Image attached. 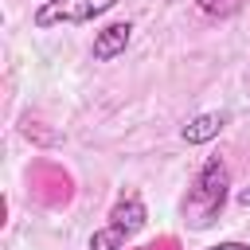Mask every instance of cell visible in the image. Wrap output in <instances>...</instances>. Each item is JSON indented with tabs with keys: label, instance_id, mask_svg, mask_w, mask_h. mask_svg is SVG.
Listing matches in <instances>:
<instances>
[{
	"label": "cell",
	"instance_id": "1",
	"mask_svg": "<svg viewBox=\"0 0 250 250\" xmlns=\"http://www.w3.org/2000/svg\"><path fill=\"white\" fill-rule=\"evenodd\" d=\"M227 195H230V172H227L223 156H207L203 168L195 172L188 195H184V223L191 230H207L223 215Z\"/></svg>",
	"mask_w": 250,
	"mask_h": 250
},
{
	"label": "cell",
	"instance_id": "2",
	"mask_svg": "<svg viewBox=\"0 0 250 250\" xmlns=\"http://www.w3.org/2000/svg\"><path fill=\"white\" fill-rule=\"evenodd\" d=\"M27 195L39 207H66L74 199V176L55 160H31L27 168Z\"/></svg>",
	"mask_w": 250,
	"mask_h": 250
},
{
	"label": "cell",
	"instance_id": "3",
	"mask_svg": "<svg viewBox=\"0 0 250 250\" xmlns=\"http://www.w3.org/2000/svg\"><path fill=\"white\" fill-rule=\"evenodd\" d=\"M117 0H43L35 8V27H59V23H90L105 16Z\"/></svg>",
	"mask_w": 250,
	"mask_h": 250
},
{
	"label": "cell",
	"instance_id": "4",
	"mask_svg": "<svg viewBox=\"0 0 250 250\" xmlns=\"http://www.w3.org/2000/svg\"><path fill=\"white\" fill-rule=\"evenodd\" d=\"M129 39H133V23H129V20H113V23H105L102 31H94V47H90L94 62H109V59H117V55L129 47Z\"/></svg>",
	"mask_w": 250,
	"mask_h": 250
},
{
	"label": "cell",
	"instance_id": "5",
	"mask_svg": "<svg viewBox=\"0 0 250 250\" xmlns=\"http://www.w3.org/2000/svg\"><path fill=\"white\" fill-rule=\"evenodd\" d=\"M145 219H148V211H145V199H141L137 191H125V195L109 207V227H113V230H121L125 238H129V234H137V230L145 227Z\"/></svg>",
	"mask_w": 250,
	"mask_h": 250
},
{
	"label": "cell",
	"instance_id": "6",
	"mask_svg": "<svg viewBox=\"0 0 250 250\" xmlns=\"http://www.w3.org/2000/svg\"><path fill=\"white\" fill-rule=\"evenodd\" d=\"M223 125H227V113H195L184 125V141L188 145H207V141H215L223 133Z\"/></svg>",
	"mask_w": 250,
	"mask_h": 250
},
{
	"label": "cell",
	"instance_id": "7",
	"mask_svg": "<svg viewBox=\"0 0 250 250\" xmlns=\"http://www.w3.org/2000/svg\"><path fill=\"white\" fill-rule=\"evenodd\" d=\"M250 0H195V8L199 12H207V16H219V20H227V16H234V12H242Z\"/></svg>",
	"mask_w": 250,
	"mask_h": 250
},
{
	"label": "cell",
	"instance_id": "8",
	"mask_svg": "<svg viewBox=\"0 0 250 250\" xmlns=\"http://www.w3.org/2000/svg\"><path fill=\"white\" fill-rule=\"evenodd\" d=\"M90 250H125V234L113 227H102L90 234Z\"/></svg>",
	"mask_w": 250,
	"mask_h": 250
},
{
	"label": "cell",
	"instance_id": "9",
	"mask_svg": "<svg viewBox=\"0 0 250 250\" xmlns=\"http://www.w3.org/2000/svg\"><path fill=\"white\" fill-rule=\"evenodd\" d=\"M23 137L27 141H39V145H59V133L55 129H43V121H23Z\"/></svg>",
	"mask_w": 250,
	"mask_h": 250
},
{
	"label": "cell",
	"instance_id": "10",
	"mask_svg": "<svg viewBox=\"0 0 250 250\" xmlns=\"http://www.w3.org/2000/svg\"><path fill=\"white\" fill-rule=\"evenodd\" d=\"M137 250H180V238L176 234H160V238H152V242H145Z\"/></svg>",
	"mask_w": 250,
	"mask_h": 250
},
{
	"label": "cell",
	"instance_id": "11",
	"mask_svg": "<svg viewBox=\"0 0 250 250\" xmlns=\"http://www.w3.org/2000/svg\"><path fill=\"white\" fill-rule=\"evenodd\" d=\"M207 250H250L246 242H215V246H207Z\"/></svg>",
	"mask_w": 250,
	"mask_h": 250
},
{
	"label": "cell",
	"instance_id": "12",
	"mask_svg": "<svg viewBox=\"0 0 250 250\" xmlns=\"http://www.w3.org/2000/svg\"><path fill=\"white\" fill-rule=\"evenodd\" d=\"M238 203H242V207H250V184H246V188L238 191Z\"/></svg>",
	"mask_w": 250,
	"mask_h": 250
}]
</instances>
